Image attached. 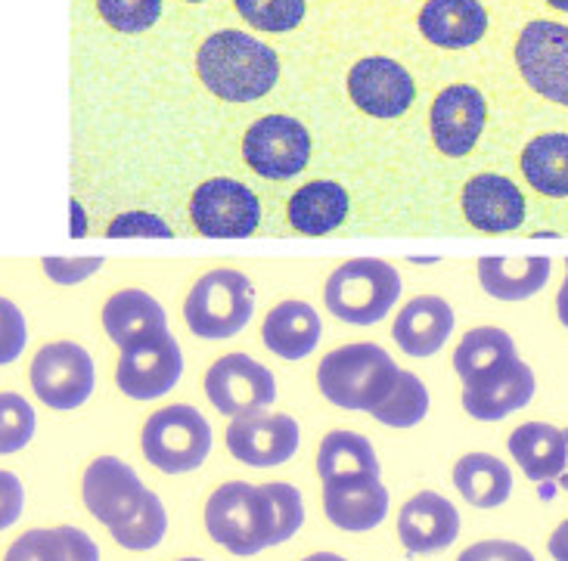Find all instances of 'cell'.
Listing matches in <instances>:
<instances>
[{
    "instance_id": "1",
    "label": "cell",
    "mask_w": 568,
    "mask_h": 561,
    "mask_svg": "<svg viewBox=\"0 0 568 561\" xmlns=\"http://www.w3.org/2000/svg\"><path fill=\"white\" fill-rule=\"evenodd\" d=\"M196 72L209 91L227 103H252L274 91L280 78V60L271 47L243 34L217 31L196 53Z\"/></svg>"
},
{
    "instance_id": "2",
    "label": "cell",
    "mask_w": 568,
    "mask_h": 561,
    "mask_svg": "<svg viewBox=\"0 0 568 561\" xmlns=\"http://www.w3.org/2000/svg\"><path fill=\"white\" fill-rule=\"evenodd\" d=\"M398 376V364L369 341L329 350L317 366L321 395L342 410L373 412L392 395Z\"/></svg>"
},
{
    "instance_id": "3",
    "label": "cell",
    "mask_w": 568,
    "mask_h": 561,
    "mask_svg": "<svg viewBox=\"0 0 568 561\" xmlns=\"http://www.w3.org/2000/svg\"><path fill=\"white\" fill-rule=\"evenodd\" d=\"M205 531L217 547L233 555H258L274 547V506L264 497L262 487H252L246 481L221 484L205 502Z\"/></svg>"
},
{
    "instance_id": "4",
    "label": "cell",
    "mask_w": 568,
    "mask_h": 561,
    "mask_svg": "<svg viewBox=\"0 0 568 561\" xmlns=\"http://www.w3.org/2000/svg\"><path fill=\"white\" fill-rule=\"evenodd\" d=\"M400 298V274L383 258H354L333 271L323 288L329 314L352 326H373Z\"/></svg>"
},
{
    "instance_id": "5",
    "label": "cell",
    "mask_w": 568,
    "mask_h": 561,
    "mask_svg": "<svg viewBox=\"0 0 568 561\" xmlns=\"http://www.w3.org/2000/svg\"><path fill=\"white\" fill-rule=\"evenodd\" d=\"M252 314H255V288L246 274L233 267H217L200 276V283L190 288L184 304L190 333L209 341L240 335L248 326Z\"/></svg>"
},
{
    "instance_id": "6",
    "label": "cell",
    "mask_w": 568,
    "mask_h": 561,
    "mask_svg": "<svg viewBox=\"0 0 568 561\" xmlns=\"http://www.w3.org/2000/svg\"><path fill=\"white\" fill-rule=\"evenodd\" d=\"M146 462L165 475L200 469L212 453V425L196 407L171 404L155 410L140 435Z\"/></svg>"
},
{
    "instance_id": "7",
    "label": "cell",
    "mask_w": 568,
    "mask_h": 561,
    "mask_svg": "<svg viewBox=\"0 0 568 561\" xmlns=\"http://www.w3.org/2000/svg\"><path fill=\"white\" fill-rule=\"evenodd\" d=\"M29 381L34 397L50 410H78L91 400L97 385L93 357L75 341H50L34 354Z\"/></svg>"
},
{
    "instance_id": "8",
    "label": "cell",
    "mask_w": 568,
    "mask_h": 561,
    "mask_svg": "<svg viewBox=\"0 0 568 561\" xmlns=\"http://www.w3.org/2000/svg\"><path fill=\"white\" fill-rule=\"evenodd\" d=\"M205 397L221 416L243 419L264 412L277 400V379L248 354L217 357L205 373Z\"/></svg>"
},
{
    "instance_id": "9",
    "label": "cell",
    "mask_w": 568,
    "mask_h": 561,
    "mask_svg": "<svg viewBox=\"0 0 568 561\" xmlns=\"http://www.w3.org/2000/svg\"><path fill=\"white\" fill-rule=\"evenodd\" d=\"M190 221L209 239H246L262 224V202L246 183L212 177L190 196Z\"/></svg>"
},
{
    "instance_id": "10",
    "label": "cell",
    "mask_w": 568,
    "mask_h": 561,
    "mask_svg": "<svg viewBox=\"0 0 568 561\" xmlns=\"http://www.w3.org/2000/svg\"><path fill=\"white\" fill-rule=\"evenodd\" d=\"M181 376H184V354L169 329L122 348L115 366V385L131 400H159L181 381Z\"/></svg>"
},
{
    "instance_id": "11",
    "label": "cell",
    "mask_w": 568,
    "mask_h": 561,
    "mask_svg": "<svg viewBox=\"0 0 568 561\" xmlns=\"http://www.w3.org/2000/svg\"><path fill=\"white\" fill-rule=\"evenodd\" d=\"M246 165L267 181H290L311 162V134L292 115H264L243 137Z\"/></svg>"
},
{
    "instance_id": "12",
    "label": "cell",
    "mask_w": 568,
    "mask_h": 561,
    "mask_svg": "<svg viewBox=\"0 0 568 561\" xmlns=\"http://www.w3.org/2000/svg\"><path fill=\"white\" fill-rule=\"evenodd\" d=\"M516 65L531 91L568 106V26L547 19L525 26L516 41Z\"/></svg>"
},
{
    "instance_id": "13",
    "label": "cell",
    "mask_w": 568,
    "mask_h": 561,
    "mask_svg": "<svg viewBox=\"0 0 568 561\" xmlns=\"http://www.w3.org/2000/svg\"><path fill=\"white\" fill-rule=\"evenodd\" d=\"M302 428L286 412H255L233 419L227 428V450L252 469H274L298 453Z\"/></svg>"
},
{
    "instance_id": "14",
    "label": "cell",
    "mask_w": 568,
    "mask_h": 561,
    "mask_svg": "<svg viewBox=\"0 0 568 561\" xmlns=\"http://www.w3.org/2000/svg\"><path fill=\"white\" fill-rule=\"evenodd\" d=\"M143 497H146V487L138 478V471L119 456H97L84 469L81 500L88 506V512L100 524H106L109 531L134 516Z\"/></svg>"
},
{
    "instance_id": "15",
    "label": "cell",
    "mask_w": 568,
    "mask_h": 561,
    "mask_svg": "<svg viewBox=\"0 0 568 561\" xmlns=\"http://www.w3.org/2000/svg\"><path fill=\"white\" fill-rule=\"evenodd\" d=\"M348 96L373 119H398L414 106L416 84L400 62L388 57L357 60L348 72Z\"/></svg>"
},
{
    "instance_id": "16",
    "label": "cell",
    "mask_w": 568,
    "mask_h": 561,
    "mask_svg": "<svg viewBox=\"0 0 568 561\" xmlns=\"http://www.w3.org/2000/svg\"><path fill=\"white\" fill-rule=\"evenodd\" d=\"M488 106L485 96L473 84H450L435 96L429 112L432 140L438 152L450 159H463L476 150L478 137L485 131Z\"/></svg>"
},
{
    "instance_id": "17",
    "label": "cell",
    "mask_w": 568,
    "mask_h": 561,
    "mask_svg": "<svg viewBox=\"0 0 568 561\" xmlns=\"http://www.w3.org/2000/svg\"><path fill=\"white\" fill-rule=\"evenodd\" d=\"M323 512L338 531H373L388 516V490L379 475L329 478L323 481Z\"/></svg>"
},
{
    "instance_id": "18",
    "label": "cell",
    "mask_w": 568,
    "mask_h": 561,
    "mask_svg": "<svg viewBox=\"0 0 568 561\" xmlns=\"http://www.w3.org/2000/svg\"><path fill=\"white\" fill-rule=\"evenodd\" d=\"M398 537L410 555L442 552L460 537V512L435 490H423L400 506Z\"/></svg>"
},
{
    "instance_id": "19",
    "label": "cell",
    "mask_w": 568,
    "mask_h": 561,
    "mask_svg": "<svg viewBox=\"0 0 568 561\" xmlns=\"http://www.w3.org/2000/svg\"><path fill=\"white\" fill-rule=\"evenodd\" d=\"M463 214L481 233H513L525 224L523 190L500 174H476L463 186Z\"/></svg>"
},
{
    "instance_id": "20",
    "label": "cell",
    "mask_w": 568,
    "mask_h": 561,
    "mask_svg": "<svg viewBox=\"0 0 568 561\" xmlns=\"http://www.w3.org/2000/svg\"><path fill=\"white\" fill-rule=\"evenodd\" d=\"M535 397V373L519 357L488 379L463 385V410L478 422H500Z\"/></svg>"
},
{
    "instance_id": "21",
    "label": "cell",
    "mask_w": 568,
    "mask_h": 561,
    "mask_svg": "<svg viewBox=\"0 0 568 561\" xmlns=\"http://www.w3.org/2000/svg\"><path fill=\"white\" fill-rule=\"evenodd\" d=\"M454 333V310L438 295H419L407 307H400L395 319V341L407 357H432L445 348V341Z\"/></svg>"
},
{
    "instance_id": "22",
    "label": "cell",
    "mask_w": 568,
    "mask_h": 561,
    "mask_svg": "<svg viewBox=\"0 0 568 561\" xmlns=\"http://www.w3.org/2000/svg\"><path fill=\"white\" fill-rule=\"evenodd\" d=\"M419 31L435 47L463 50L485 38L488 13L478 0H429L419 13Z\"/></svg>"
},
{
    "instance_id": "23",
    "label": "cell",
    "mask_w": 568,
    "mask_h": 561,
    "mask_svg": "<svg viewBox=\"0 0 568 561\" xmlns=\"http://www.w3.org/2000/svg\"><path fill=\"white\" fill-rule=\"evenodd\" d=\"M100 319H103L109 341L119 345V350L134 345L140 338H146V335L169 329L165 307L155 302L150 292H143V288H122V292H115L103 304Z\"/></svg>"
},
{
    "instance_id": "24",
    "label": "cell",
    "mask_w": 568,
    "mask_h": 561,
    "mask_svg": "<svg viewBox=\"0 0 568 561\" xmlns=\"http://www.w3.org/2000/svg\"><path fill=\"white\" fill-rule=\"evenodd\" d=\"M321 317L305 302H283L264 317V348L283 360H305L321 345Z\"/></svg>"
},
{
    "instance_id": "25",
    "label": "cell",
    "mask_w": 568,
    "mask_h": 561,
    "mask_svg": "<svg viewBox=\"0 0 568 561\" xmlns=\"http://www.w3.org/2000/svg\"><path fill=\"white\" fill-rule=\"evenodd\" d=\"M554 274V261L544 255L531 258H478V283L497 302H525L538 295Z\"/></svg>"
},
{
    "instance_id": "26",
    "label": "cell",
    "mask_w": 568,
    "mask_h": 561,
    "mask_svg": "<svg viewBox=\"0 0 568 561\" xmlns=\"http://www.w3.org/2000/svg\"><path fill=\"white\" fill-rule=\"evenodd\" d=\"M509 453L531 481H556L568 466V438L547 422H525L509 435Z\"/></svg>"
},
{
    "instance_id": "27",
    "label": "cell",
    "mask_w": 568,
    "mask_h": 561,
    "mask_svg": "<svg viewBox=\"0 0 568 561\" xmlns=\"http://www.w3.org/2000/svg\"><path fill=\"white\" fill-rule=\"evenodd\" d=\"M348 193L342 183L311 181L302 190H295L290 198V224L295 233L305 236H326L345 224L348 217Z\"/></svg>"
},
{
    "instance_id": "28",
    "label": "cell",
    "mask_w": 568,
    "mask_h": 561,
    "mask_svg": "<svg viewBox=\"0 0 568 561\" xmlns=\"http://www.w3.org/2000/svg\"><path fill=\"white\" fill-rule=\"evenodd\" d=\"M513 360H516V345L497 326H478L473 333H466L457 350H454V369H457L463 385L488 379Z\"/></svg>"
},
{
    "instance_id": "29",
    "label": "cell",
    "mask_w": 568,
    "mask_h": 561,
    "mask_svg": "<svg viewBox=\"0 0 568 561\" xmlns=\"http://www.w3.org/2000/svg\"><path fill=\"white\" fill-rule=\"evenodd\" d=\"M3 561H100V549L78 528H38L22 533Z\"/></svg>"
},
{
    "instance_id": "30",
    "label": "cell",
    "mask_w": 568,
    "mask_h": 561,
    "mask_svg": "<svg viewBox=\"0 0 568 561\" xmlns=\"http://www.w3.org/2000/svg\"><path fill=\"white\" fill-rule=\"evenodd\" d=\"M454 484L463 493V500L473 502L476 509H497L513 493V475L507 462H500L497 456L469 453L457 459Z\"/></svg>"
},
{
    "instance_id": "31",
    "label": "cell",
    "mask_w": 568,
    "mask_h": 561,
    "mask_svg": "<svg viewBox=\"0 0 568 561\" xmlns=\"http://www.w3.org/2000/svg\"><path fill=\"white\" fill-rule=\"evenodd\" d=\"M525 181L540 196H568V134H540L523 152Z\"/></svg>"
},
{
    "instance_id": "32",
    "label": "cell",
    "mask_w": 568,
    "mask_h": 561,
    "mask_svg": "<svg viewBox=\"0 0 568 561\" xmlns=\"http://www.w3.org/2000/svg\"><path fill=\"white\" fill-rule=\"evenodd\" d=\"M317 475L329 478H352V475H379L376 450L357 431H329L317 450Z\"/></svg>"
},
{
    "instance_id": "33",
    "label": "cell",
    "mask_w": 568,
    "mask_h": 561,
    "mask_svg": "<svg viewBox=\"0 0 568 561\" xmlns=\"http://www.w3.org/2000/svg\"><path fill=\"white\" fill-rule=\"evenodd\" d=\"M426 412H429V391H426V385L419 381L416 373L400 369L392 395L385 397L383 404L369 412V416L376 422L388 425V428H414V425L426 419Z\"/></svg>"
},
{
    "instance_id": "34",
    "label": "cell",
    "mask_w": 568,
    "mask_h": 561,
    "mask_svg": "<svg viewBox=\"0 0 568 561\" xmlns=\"http://www.w3.org/2000/svg\"><path fill=\"white\" fill-rule=\"evenodd\" d=\"M165 531H169L165 506H162V500L155 497L153 490H146L138 512L128 518L124 524L112 528V540L122 549H131V552H150V549H155L165 540Z\"/></svg>"
},
{
    "instance_id": "35",
    "label": "cell",
    "mask_w": 568,
    "mask_h": 561,
    "mask_svg": "<svg viewBox=\"0 0 568 561\" xmlns=\"http://www.w3.org/2000/svg\"><path fill=\"white\" fill-rule=\"evenodd\" d=\"M38 431L34 407L16 391H0V456L26 450Z\"/></svg>"
},
{
    "instance_id": "36",
    "label": "cell",
    "mask_w": 568,
    "mask_h": 561,
    "mask_svg": "<svg viewBox=\"0 0 568 561\" xmlns=\"http://www.w3.org/2000/svg\"><path fill=\"white\" fill-rule=\"evenodd\" d=\"M248 26L267 34L292 31L305 19V0H233Z\"/></svg>"
},
{
    "instance_id": "37",
    "label": "cell",
    "mask_w": 568,
    "mask_h": 561,
    "mask_svg": "<svg viewBox=\"0 0 568 561\" xmlns=\"http://www.w3.org/2000/svg\"><path fill=\"white\" fill-rule=\"evenodd\" d=\"M97 10L109 22V29L122 31V34H140L159 22L162 0H97Z\"/></svg>"
},
{
    "instance_id": "38",
    "label": "cell",
    "mask_w": 568,
    "mask_h": 561,
    "mask_svg": "<svg viewBox=\"0 0 568 561\" xmlns=\"http://www.w3.org/2000/svg\"><path fill=\"white\" fill-rule=\"evenodd\" d=\"M264 497L274 506V518H277V531H274V547L277 543H286L295 533L302 531L305 524V500L298 493V487L283 484V481H274V484H262Z\"/></svg>"
},
{
    "instance_id": "39",
    "label": "cell",
    "mask_w": 568,
    "mask_h": 561,
    "mask_svg": "<svg viewBox=\"0 0 568 561\" xmlns=\"http://www.w3.org/2000/svg\"><path fill=\"white\" fill-rule=\"evenodd\" d=\"M29 345L26 314L10 298H0V366L16 364Z\"/></svg>"
},
{
    "instance_id": "40",
    "label": "cell",
    "mask_w": 568,
    "mask_h": 561,
    "mask_svg": "<svg viewBox=\"0 0 568 561\" xmlns=\"http://www.w3.org/2000/svg\"><path fill=\"white\" fill-rule=\"evenodd\" d=\"M109 239H131V236H146V239H171V227L150 212H124L112 217L106 227Z\"/></svg>"
},
{
    "instance_id": "41",
    "label": "cell",
    "mask_w": 568,
    "mask_h": 561,
    "mask_svg": "<svg viewBox=\"0 0 568 561\" xmlns=\"http://www.w3.org/2000/svg\"><path fill=\"white\" fill-rule=\"evenodd\" d=\"M100 267H103L100 255H91V258H57V255H47V258H41V271L57 286H78L84 279H91Z\"/></svg>"
},
{
    "instance_id": "42",
    "label": "cell",
    "mask_w": 568,
    "mask_h": 561,
    "mask_svg": "<svg viewBox=\"0 0 568 561\" xmlns=\"http://www.w3.org/2000/svg\"><path fill=\"white\" fill-rule=\"evenodd\" d=\"M26 509V490L13 471L0 469V531L13 528Z\"/></svg>"
},
{
    "instance_id": "43",
    "label": "cell",
    "mask_w": 568,
    "mask_h": 561,
    "mask_svg": "<svg viewBox=\"0 0 568 561\" xmlns=\"http://www.w3.org/2000/svg\"><path fill=\"white\" fill-rule=\"evenodd\" d=\"M457 561H535V555L509 540H485L466 549Z\"/></svg>"
},
{
    "instance_id": "44",
    "label": "cell",
    "mask_w": 568,
    "mask_h": 561,
    "mask_svg": "<svg viewBox=\"0 0 568 561\" xmlns=\"http://www.w3.org/2000/svg\"><path fill=\"white\" fill-rule=\"evenodd\" d=\"M550 555L556 561H568V518L559 524L550 537Z\"/></svg>"
},
{
    "instance_id": "45",
    "label": "cell",
    "mask_w": 568,
    "mask_h": 561,
    "mask_svg": "<svg viewBox=\"0 0 568 561\" xmlns=\"http://www.w3.org/2000/svg\"><path fill=\"white\" fill-rule=\"evenodd\" d=\"M566 267H568V258H566ZM556 314H559V323L568 329V274L562 288H559V298H556Z\"/></svg>"
},
{
    "instance_id": "46",
    "label": "cell",
    "mask_w": 568,
    "mask_h": 561,
    "mask_svg": "<svg viewBox=\"0 0 568 561\" xmlns=\"http://www.w3.org/2000/svg\"><path fill=\"white\" fill-rule=\"evenodd\" d=\"M88 233V217L81 212V205H78L75 198H72V236H84Z\"/></svg>"
},
{
    "instance_id": "47",
    "label": "cell",
    "mask_w": 568,
    "mask_h": 561,
    "mask_svg": "<svg viewBox=\"0 0 568 561\" xmlns=\"http://www.w3.org/2000/svg\"><path fill=\"white\" fill-rule=\"evenodd\" d=\"M305 561H345L342 555H333V552H317V555H307Z\"/></svg>"
},
{
    "instance_id": "48",
    "label": "cell",
    "mask_w": 568,
    "mask_h": 561,
    "mask_svg": "<svg viewBox=\"0 0 568 561\" xmlns=\"http://www.w3.org/2000/svg\"><path fill=\"white\" fill-rule=\"evenodd\" d=\"M554 10H562V13H568V0H547Z\"/></svg>"
},
{
    "instance_id": "49",
    "label": "cell",
    "mask_w": 568,
    "mask_h": 561,
    "mask_svg": "<svg viewBox=\"0 0 568 561\" xmlns=\"http://www.w3.org/2000/svg\"><path fill=\"white\" fill-rule=\"evenodd\" d=\"M178 561H202V559H178Z\"/></svg>"
},
{
    "instance_id": "50",
    "label": "cell",
    "mask_w": 568,
    "mask_h": 561,
    "mask_svg": "<svg viewBox=\"0 0 568 561\" xmlns=\"http://www.w3.org/2000/svg\"><path fill=\"white\" fill-rule=\"evenodd\" d=\"M186 3H202V0H186Z\"/></svg>"
},
{
    "instance_id": "51",
    "label": "cell",
    "mask_w": 568,
    "mask_h": 561,
    "mask_svg": "<svg viewBox=\"0 0 568 561\" xmlns=\"http://www.w3.org/2000/svg\"><path fill=\"white\" fill-rule=\"evenodd\" d=\"M562 484H566V490H568V475H566V481H562Z\"/></svg>"
}]
</instances>
